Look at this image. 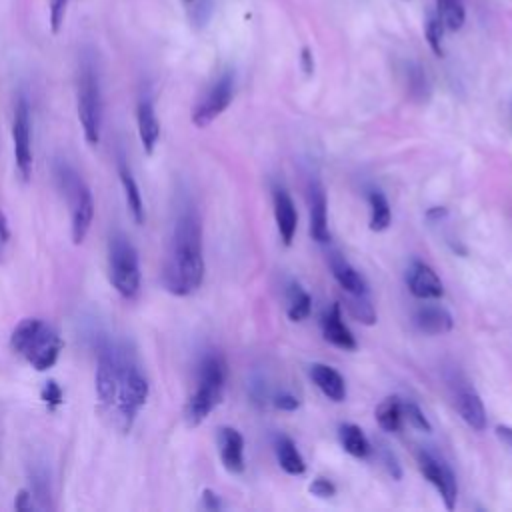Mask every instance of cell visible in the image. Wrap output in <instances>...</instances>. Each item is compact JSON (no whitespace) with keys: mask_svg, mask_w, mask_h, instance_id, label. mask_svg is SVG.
<instances>
[{"mask_svg":"<svg viewBox=\"0 0 512 512\" xmlns=\"http://www.w3.org/2000/svg\"><path fill=\"white\" fill-rule=\"evenodd\" d=\"M418 468L424 474V478L440 492L444 506L448 510H452L456 506L458 484H456V478H454V472L450 470V466L442 458L422 450L418 454Z\"/></svg>","mask_w":512,"mask_h":512,"instance_id":"8fae6325","label":"cell"},{"mask_svg":"<svg viewBox=\"0 0 512 512\" xmlns=\"http://www.w3.org/2000/svg\"><path fill=\"white\" fill-rule=\"evenodd\" d=\"M338 438H340L342 448H344L350 456H354V458H366V456L370 454V450H372V446H370L366 434H364L362 428L356 426V424H350V422L340 424V428H338Z\"/></svg>","mask_w":512,"mask_h":512,"instance_id":"cb8c5ba5","label":"cell"},{"mask_svg":"<svg viewBox=\"0 0 512 512\" xmlns=\"http://www.w3.org/2000/svg\"><path fill=\"white\" fill-rule=\"evenodd\" d=\"M148 392H150L148 380L142 374L136 358L130 352L128 358L122 364L116 400H114V406L110 408V412H114L116 422L120 424L122 430L132 428V422L136 420V414L140 412V408L148 400Z\"/></svg>","mask_w":512,"mask_h":512,"instance_id":"8992f818","label":"cell"},{"mask_svg":"<svg viewBox=\"0 0 512 512\" xmlns=\"http://www.w3.org/2000/svg\"><path fill=\"white\" fill-rule=\"evenodd\" d=\"M310 308H312L310 294L300 284H292V288H290V304H288V318L292 322H302L304 318H308Z\"/></svg>","mask_w":512,"mask_h":512,"instance_id":"f1b7e54d","label":"cell"},{"mask_svg":"<svg viewBox=\"0 0 512 512\" xmlns=\"http://www.w3.org/2000/svg\"><path fill=\"white\" fill-rule=\"evenodd\" d=\"M276 458H278L280 468L292 476H300L306 472V462H304L302 454L298 452L296 444L292 442V438H288V436L276 438Z\"/></svg>","mask_w":512,"mask_h":512,"instance_id":"603a6c76","label":"cell"},{"mask_svg":"<svg viewBox=\"0 0 512 512\" xmlns=\"http://www.w3.org/2000/svg\"><path fill=\"white\" fill-rule=\"evenodd\" d=\"M232 96H234V76L230 72H224L196 102L192 110V124L198 128H206L230 106Z\"/></svg>","mask_w":512,"mask_h":512,"instance_id":"30bf717a","label":"cell"},{"mask_svg":"<svg viewBox=\"0 0 512 512\" xmlns=\"http://www.w3.org/2000/svg\"><path fill=\"white\" fill-rule=\"evenodd\" d=\"M66 6H68V0H50V28L54 34L60 32L64 24Z\"/></svg>","mask_w":512,"mask_h":512,"instance_id":"836d02e7","label":"cell"},{"mask_svg":"<svg viewBox=\"0 0 512 512\" xmlns=\"http://www.w3.org/2000/svg\"><path fill=\"white\" fill-rule=\"evenodd\" d=\"M54 178L58 182L60 192L64 194L68 208H70V234L74 244H82L90 232L92 220H94V198L84 182V178L78 174V170L58 158L54 162Z\"/></svg>","mask_w":512,"mask_h":512,"instance_id":"3957f363","label":"cell"},{"mask_svg":"<svg viewBox=\"0 0 512 512\" xmlns=\"http://www.w3.org/2000/svg\"><path fill=\"white\" fill-rule=\"evenodd\" d=\"M344 306L354 320H358L366 326H372L376 322V310H374L368 294H348Z\"/></svg>","mask_w":512,"mask_h":512,"instance_id":"83f0119b","label":"cell"},{"mask_svg":"<svg viewBox=\"0 0 512 512\" xmlns=\"http://www.w3.org/2000/svg\"><path fill=\"white\" fill-rule=\"evenodd\" d=\"M310 492H312L314 496H318V498H332V496L336 494V486H334L332 480H328V478H324V476H318V478L312 480Z\"/></svg>","mask_w":512,"mask_h":512,"instance_id":"e575fe53","label":"cell"},{"mask_svg":"<svg viewBox=\"0 0 512 512\" xmlns=\"http://www.w3.org/2000/svg\"><path fill=\"white\" fill-rule=\"evenodd\" d=\"M204 280V254H202V222L196 208L184 202L178 208L164 268L162 284L174 296L194 294Z\"/></svg>","mask_w":512,"mask_h":512,"instance_id":"6da1fadb","label":"cell"},{"mask_svg":"<svg viewBox=\"0 0 512 512\" xmlns=\"http://www.w3.org/2000/svg\"><path fill=\"white\" fill-rule=\"evenodd\" d=\"M446 214H448V210H446L444 206H432V208H428L426 218H428V220H440V218H444Z\"/></svg>","mask_w":512,"mask_h":512,"instance_id":"7bdbcfd3","label":"cell"},{"mask_svg":"<svg viewBox=\"0 0 512 512\" xmlns=\"http://www.w3.org/2000/svg\"><path fill=\"white\" fill-rule=\"evenodd\" d=\"M116 168H118V176H120V184L124 190V198H126V206L134 218L136 224H144L146 220V210H144V200L138 188V182L128 166V160L124 158V154H118L116 158Z\"/></svg>","mask_w":512,"mask_h":512,"instance_id":"9a60e30c","label":"cell"},{"mask_svg":"<svg viewBox=\"0 0 512 512\" xmlns=\"http://www.w3.org/2000/svg\"><path fill=\"white\" fill-rule=\"evenodd\" d=\"M406 286L420 300H438L444 296V286L438 274L420 260H414L406 270Z\"/></svg>","mask_w":512,"mask_h":512,"instance_id":"7c38bea8","label":"cell"},{"mask_svg":"<svg viewBox=\"0 0 512 512\" xmlns=\"http://www.w3.org/2000/svg\"><path fill=\"white\" fill-rule=\"evenodd\" d=\"M78 120L88 144L100 142L102 132V92L94 62L84 58L78 72Z\"/></svg>","mask_w":512,"mask_h":512,"instance_id":"52a82bcc","label":"cell"},{"mask_svg":"<svg viewBox=\"0 0 512 512\" xmlns=\"http://www.w3.org/2000/svg\"><path fill=\"white\" fill-rule=\"evenodd\" d=\"M226 384V362L220 354L210 352L200 360L196 388L184 406V420L188 426L202 424L208 414L220 404Z\"/></svg>","mask_w":512,"mask_h":512,"instance_id":"277c9868","label":"cell"},{"mask_svg":"<svg viewBox=\"0 0 512 512\" xmlns=\"http://www.w3.org/2000/svg\"><path fill=\"white\" fill-rule=\"evenodd\" d=\"M376 422L386 432H398L402 426V400L398 396H388L376 406Z\"/></svg>","mask_w":512,"mask_h":512,"instance_id":"d4e9b609","label":"cell"},{"mask_svg":"<svg viewBox=\"0 0 512 512\" xmlns=\"http://www.w3.org/2000/svg\"><path fill=\"white\" fill-rule=\"evenodd\" d=\"M446 382H448V388H450L454 408L458 410L460 418L472 430L482 432L486 428V408H484L482 398L476 392V388L460 372H452L446 378Z\"/></svg>","mask_w":512,"mask_h":512,"instance_id":"9c48e42d","label":"cell"},{"mask_svg":"<svg viewBox=\"0 0 512 512\" xmlns=\"http://www.w3.org/2000/svg\"><path fill=\"white\" fill-rule=\"evenodd\" d=\"M330 270H332L334 280L348 294H368V284H366L364 276L342 254H338V252L330 254Z\"/></svg>","mask_w":512,"mask_h":512,"instance_id":"ffe728a7","label":"cell"},{"mask_svg":"<svg viewBox=\"0 0 512 512\" xmlns=\"http://www.w3.org/2000/svg\"><path fill=\"white\" fill-rule=\"evenodd\" d=\"M402 418L416 430H422V432H432V424L428 422V418L424 416V412L420 410L418 404L414 402H402Z\"/></svg>","mask_w":512,"mask_h":512,"instance_id":"4dcf8cb0","label":"cell"},{"mask_svg":"<svg viewBox=\"0 0 512 512\" xmlns=\"http://www.w3.org/2000/svg\"><path fill=\"white\" fill-rule=\"evenodd\" d=\"M274 218H276V228L280 234V240L284 246H290L296 234V208L290 198V194L284 188L274 190Z\"/></svg>","mask_w":512,"mask_h":512,"instance_id":"e0dca14e","label":"cell"},{"mask_svg":"<svg viewBox=\"0 0 512 512\" xmlns=\"http://www.w3.org/2000/svg\"><path fill=\"white\" fill-rule=\"evenodd\" d=\"M40 398L48 406V410H54L64 402V392L56 380H48L40 390Z\"/></svg>","mask_w":512,"mask_h":512,"instance_id":"1f68e13d","label":"cell"},{"mask_svg":"<svg viewBox=\"0 0 512 512\" xmlns=\"http://www.w3.org/2000/svg\"><path fill=\"white\" fill-rule=\"evenodd\" d=\"M496 436H498L508 448H512V426L498 424V426H496Z\"/></svg>","mask_w":512,"mask_h":512,"instance_id":"60d3db41","label":"cell"},{"mask_svg":"<svg viewBox=\"0 0 512 512\" xmlns=\"http://www.w3.org/2000/svg\"><path fill=\"white\" fill-rule=\"evenodd\" d=\"M414 324L418 326L420 332L424 334H446L454 328V318L452 314L442 308V306H434V304H424L416 310L414 314Z\"/></svg>","mask_w":512,"mask_h":512,"instance_id":"44dd1931","label":"cell"},{"mask_svg":"<svg viewBox=\"0 0 512 512\" xmlns=\"http://www.w3.org/2000/svg\"><path fill=\"white\" fill-rule=\"evenodd\" d=\"M10 240V228H8V220L4 216V212L0 210V254H2V248L8 244Z\"/></svg>","mask_w":512,"mask_h":512,"instance_id":"ab89813d","label":"cell"},{"mask_svg":"<svg viewBox=\"0 0 512 512\" xmlns=\"http://www.w3.org/2000/svg\"><path fill=\"white\" fill-rule=\"evenodd\" d=\"M62 346L60 332L42 318H24L10 334V348L38 372H46L58 362Z\"/></svg>","mask_w":512,"mask_h":512,"instance_id":"7a4b0ae2","label":"cell"},{"mask_svg":"<svg viewBox=\"0 0 512 512\" xmlns=\"http://www.w3.org/2000/svg\"><path fill=\"white\" fill-rule=\"evenodd\" d=\"M310 236L324 244L330 240L328 230V202L320 182L310 184Z\"/></svg>","mask_w":512,"mask_h":512,"instance_id":"2e32d148","label":"cell"},{"mask_svg":"<svg viewBox=\"0 0 512 512\" xmlns=\"http://www.w3.org/2000/svg\"><path fill=\"white\" fill-rule=\"evenodd\" d=\"M368 204H370V230L384 232L392 222V212L386 196L380 190H372L368 194Z\"/></svg>","mask_w":512,"mask_h":512,"instance_id":"484cf974","label":"cell"},{"mask_svg":"<svg viewBox=\"0 0 512 512\" xmlns=\"http://www.w3.org/2000/svg\"><path fill=\"white\" fill-rule=\"evenodd\" d=\"M438 18L444 24V28L456 32L464 26L466 20V8L462 0H436Z\"/></svg>","mask_w":512,"mask_h":512,"instance_id":"4316f807","label":"cell"},{"mask_svg":"<svg viewBox=\"0 0 512 512\" xmlns=\"http://www.w3.org/2000/svg\"><path fill=\"white\" fill-rule=\"evenodd\" d=\"M310 378L332 402H342L346 398V382L336 368L316 362L310 366Z\"/></svg>","mask_w":512,"mask_h":512,"instance_id":"d6986e66","label":"cell"},{"mask_svg":"<svg viewBox=\"0 0 512 512\" xmlns=\"http://www.w3.org/2000/svg\"><path fill=\"white\" fill-rule=\"evenodd\" d=\"M184 2H190V0H184Z\"/></svg>","mask_w":512,"mask_h":512,"instance_id":"ee69618b","label":"cell"},{"mask_svg":"<svg viewBox=\"0 0 512 512\" xmlns=\"http://www.w3.org/2000/svg\"><path fill=\"white\" fill-rule=\"evenodd\" d=\"M274 406L280 408V410H284V412H294V410L300 406V400H298L294 394H290V392H282V394L276 396Z\"/></svg>","mask_w":512,"mask_h":512,"instance_id":"d590c367","label":"cell"},{"mask_svg":"<svg viewBox=\"0 0 512 512\" xmlns=\"http://www.w3.org/2000/svg\"><path fill=\"white\" fill-rule=\"evenodd\" d=\"M30 476V494L34 496L38 508H52V488H50V474L44 462L34 460L28 468Z\"/></svg>","mask_w":512,"mask_h":512,"instance_id":"7402d4cb","label":"cell"},{"mask_svg":"<svg viewBox=\"0 0 512 512\" xmlns=\"http://www.w3.org/2000/svg\"><path fill=\"white\" fill-rule=\"evenodd\" d=\"M218 450L220 460L228 472H244V438L236 428L224 426L218 430Z\"/></svg>","mask_w":512,"mask_h":512,"instance_id":"5bb4252c","label":"cell"},{"mask_svg":"<svg viewBox=\"0 0 512 512\" xmlns=\"http://www.w3.org/2000/svg\"><path fill=\"white\" fill-rule=\"evenodd\" d=\"M322 334L324 340L340 350H356V338L348 330V326L342 320V308L340 302H334L322 316Z\"/></svg>","mask_w":512,"mask_h":512,"instance_id":"4fadbf2b","label":"cell"},{"mask_svg":"<svg viewBox=\"0 0 512 512\" xmlns=\"http://www.w3.org/2000/svg\"><path fill=\"white\" fill-rule=\"evenodd\" d=\"M442 30H444V24L440 22L438 16H428L426 24H424V34H426V40H428V46L430 50L436 54V56H442L444 50H442Z\"/></svg>","mask_w":512,"mask_h":512,"instance_id":"f546056e","label":"cell"},{"mask_svg":"<svg viewBox=\"0 0 512 512\" xmlns=\"http://www.w3.org/2000/svg\"><path fill=\"white\" fill-rule=\"evenodd\" d=\"M108 278L122 298L134 300L140 294L138 250L124 232H112L108 238Z\"/></svg>","mask_w":512,"mask_h":512,"instance_id":"5b68a950","label":"cell"},{"mask_svg":"<svg viewBox=\"0 0 512 512\" xmlns=\"http://www.w3.org/2000/svg\"><path fill=\"white\" fill-rule=\"evenodd\" d=\"M408 86L410 92L418 98H424L428 94V82H426V74L422 72L420 66H412L408 72Z\"/></svg>","mask_w":512,"mask_h":512,"instance_id":"d6a6232c","label":"cell"},{"mask_svg":"<svg viewBox=\"0 0 512 512\" xmlns=\"http://www.w3.org/2000/svg\"><path fill=\"white\" fill-rule=\"evenodd\" d=\"M14 508L16 510H34V508H38V504H36L34 496L30 494V490H20L14 500Z\"/></svg>","mask_w":512,"mask_h":512,"instance_id":"8d00e7d4","label":"cell"},{"mask_svg":"<svg viewBox=\"0 0 512 512\" xmlns=\"http://www.w3.org/2000/svg\"><path fill=\"white\" fill-rule=\"evenodd\" d=\"M202 506H204L206 510H220L224 504H222V500H220V496H218L216 492L204 490V492H202Z\"/></svg>","mask_w":512,"mask_h":512,"instance_id":"f35d334b","label":"cell"},{"mask_svg":"<svg viewBox=\"0 0 512 512\" xmlns=\"http://www.w3.org/2000/svg\"><path fill=\"white\" fill-rule=\"evenodd\" d=\"M136 122H138V136L146 154H152L158 138H160V122L150 98H140L136 106Z\"/></svg>","mask_w":512,"mask_h":512,"instance_id":"ac0fdd59","label":"cell"},{"mask_svg":"<svg viewBox=\"0 0 512 512\" xmlns=\"http://www.w3.org/2000/svg\"><path fill=\"white\" fill-rule=\"evenodd\" d=\"M12 146L14 162L22 180H28L32 174V118L30 104L26 96H18L12 114Z\"/></svg>","mask_w":512,"mask_h":512,"instance_id":"ba28073f","label":"cell"},{"mask_svg":"<svg viewBox=\"0 0 512 512\" xmlns=\"http://www.w3.org/2000/svg\"><path fill=\"white\" fill-rule=\"evenodd\" d=\"M382 460H384V464H386L388 472L392 474V478L400 480V478H402V470H400V464H398L396 456H394V454H390L388 450H384V452H382Z\"/></svg>","mask_w":512,"mask_h":512,"instance_id":"74e56055","label":"cell"},{"mask_svg":"<svg viewBox=\"0 0 512 512\" xmlns=\"http://www.w3.org/2000/svg\"><path fill=\"white\" fill-rule=\"evenodd\" d=\"M302 68L306 74H312V70H314V60H312V54L308 48L302 50Z\"/></svg>","mask_w":512,"mask_h":512,"instance_id":"b9f144b4","label":"cell"}]
</instances>
